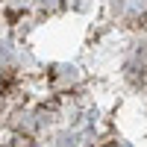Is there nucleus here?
Listing matches in <instances>:
<instances>
[{"mask_svg": "<svg viewBox=\"0 0 147 147\" xmlns=\"http://www.w3.org/2000/svg\"><path fill=\"white\" fill-rule=\"evenodd\" d=\"M112 12L127 24L147 21V0H112Z\"/></svg>", "mask_w": 147, "mask_h": 147, "instance_id": "1", "label": "nucleus"}, {"mask_svg": "<svg viewBox=\"0 0 147 147\" xmlns=\"http://www.w3.org/2000/svg\"><path fill=\"white\" fill-rule=\"evenodd\" d=\"M127 80L136 82V85L147 82V44H138L136 50L129 53V59H127Z\"/></svg>", "mask_w": 147, "mask_h": 147, "instance_id": "2", "label": "nucleus"}]
</instances>
